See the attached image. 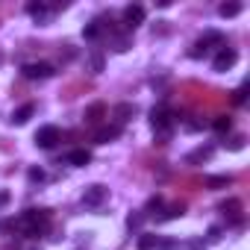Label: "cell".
Segmentation results:
<instances>
[{"instance_id": "1", "label": "cell", "mask_w": 250, "mask_h": 250, "mask_svg": "<svg viewBox=\"0 0 250 250\" xmlns=\"http://www.w3.org/2000/svg\"><path fill=\"white\" fill-rule=\"evenodd\" d=\"M15 221H18V229H21L27 238H39V235H44L47 227H50V209H27V212H21Z\"/></svg>"}, {"instance_id": "2", "label": "cell", "mask_w": 250, "mask_h": 250, "mask_svg": "<svg viewBox=\"0 0 250 250\" xmlns=\"http://www.w3.org/2000/svg\"><path fill=\"white\" fill-rule=\"evenodd\" d=\"M150 127H153V130H156V136H162V139H168V136H171L174 115H171V109H168V106H153V109H150Z\"/></svg>"}, {"instance_id": "3", "label": "cell", "mask_w": 250, "mask_h": 250, "mask_svg": "<svg viewBox=\"0 0 250 250\" xmlns=\"http://www.w3.org/2000/svg\"><path fill=\"white\" fill-rule=\"evenodd\" d=\"M59 142H62V133H59V127H53V124H50V127H42V130L36 133V145H39L42 150H53Z\"/></svg>"}, {"instance_id": "4", "label": "cell", "mask_w": 250, "mask_h": 250, "mask_svg": "<svg viewBox=\"0 0 250 250\" xmlns=\"http://www.w3.org/2000/svg\"><path fill=\"white\" fill-rule=\"evenodd\" d=\"M212 44H221V47H224V36H221L218 30H209V33H206V36H203V39H200V42L194 44V50H191V56H194V59H200V56H206V53L212 50Z\"/></svg>"}, {"instance_id": "5", "label": "cell", "mask_w": 250, "mask_h": 250, "mask_svg": "<svg viewBox=\"0 0 250 250\" xmlns=\"http://www.w3.org/2000/svg\"><path fill=\"white\" fill-rule=\"evenodd\" d=\"M21 74L27 80H47V77H53V65H47V62H30V65L21 68Z\"/></svg>"}, {"instance_id": "6", "label": "cell", "mask_w": 250, "mask_h": 250, "mask_svg": "<svg viewBox=\"0 0 250 250\" xmlns=\"http://www.w3.org/2000/svg\"><path fill=\"white\" fill-rule=\"evenodd\" d=\"M235 59H238V53H235L232 47H221V50H218V56L212 59V68H215L218 74H221V71H229V68L235 65Z\"/></svg>"}, {"instance_id": "7", "label": "cell", "mask_w": 250, "mask_h": 250, "mask_svg": "<svg viewBox=\"0 0 250 250\" xmlns=\"http://www.w3.org/2000/svg\"><path fill=\"white\" fill-rule=\"evenodd\" d=\"M139 24H145V6L133 3V6L124 9V27H127V30H136Z\"/></svg>"}, {"instance_id": "8", "label": "cell", "mask_w": 250, "mask_h": 250, "mask_svg": "<svg viewBox=\"0 0 250 250\" xmlns=\"http://www.w3.org/2000/svg\"><path fill=\"white\" fill-rule=\"evenodd\" d=\"M221 212L229 218V221H227L229 227H238V224H241V200H235V197H232V200H224V203H221Z\"/></svg>"}, {"instance_id": "9", "label": "cell", "mask_w": 250, "mask_h": 250, "mask_svg": "<svg viewBox=\"0 0 250 250\" xmlns=\"http://www.w3.org/2000/svg\"><path fill=\"white\" fill-rule=\"evenodd\" d=\"M106 200V188L103 186H88L83 191V206H100Z\"/></svg>"}, {"instance_id": "10", "label": "cell", "mask_w": 250, "mask_h": 250, "mask_svg": "<svg viewBox=\"0 0 250 250\" xmlns=\"http://www.w3.org/2000/svg\"><path fill=\"white\" fill-rule=\"evenodd\" d=\"M212 153H215V147H212V145H203V147H197V150H191V153L186 156V162H188V165H200V162H206V159H212Z\"/></svg>"}, {"instance_id": "11", "label": "cell", "mask_w": 250, "mask_h": 250, "mask_svg": "<svg viewBox=\"0 0 250 250\" xmlns=\"http://www.w3.org/2000/svg\"><path fill=\"white\" fill-rule=\"evenodd\" d=\"M112 112H115V118H118V127H121V124H127V121H130V118H133L139 109H136V103H118Z\"/></svg>"}, {"instance_id": "12", "label": "cell", "mask_w": 250, "mask_h": 250, "mask_svg": "<svg viewBox=\"0 0 250 250\" xmlns=\"http://www.w3.org/2000/svg\"><path fill=\"white\" fill-rule=\"evenodd\" d=\"M118 136H121V127H118V124H112V127H103V130L94 133V142H97V145H109V142H115Z\"/></svg>"}, {"instance_id": "13", "label": "cell", "mask_w": 250, "mask_h": 250, "mask_svg": "<svg viewBox=\"0 0 250 250\" xmlns=\"http://www.w3.org/2000/svg\"><path fill=\"white\" fill-rule=\"evenodd\" d=\"M33 112H36V106H33V103H24L21 109H15V112H12V118H9V121L21 127V124H27V121L33 118Z\"/></svg>"}, {"instance_id": "14", "label": "cell", "mask_w": 250, "mask_h": 250, "mask_svg": "<svg viewBox=\"0 0 250 250\" xmlns=\"http://www.w3.org/2000/svg\"><path fill=\"white\" fill-rule=\"evenodd\" d=\"M103 115H106V106H103V103H91V106L85 109V124H100Z\"/></svg>"}, {"instance_id": "15", "label": "cell", "mask_w": 250, "mask_h": 250, "mask_svg": "<svg viewBox=\"0 0 250 250\" xmlns=\"http://www.w3.org/2000/svg\"><path fill=\"white\" fill-rule=\"evenodd\" d=\"M65 162H68V165L83 168V165H88V162H91V153H88V150H71V153L65 156Z\"/></svg>"}, {"instance_id": "16", "label": "cell", "mask_w": 250, "mask_h": 250, "mask_svg": "<svg viewBox=\"0 0 250 250\" xmlns=\"http://www.w3.org/2000/svg\"><path fill=\"white\" fill-rule=\"evenodd\" d=\"M232 183V177H227V174H218V177H206V188H227Z\"/></svg>"}, {"instance_id": "17", "label": "cell", "mask_w": 250, "mask_h": 250, "mask_svg": "<svg viewBox=\"0 0 250 250\" xmlns=\"http://www.w3.org/2000/svg\"><path fill=\"white\" fill-rule=\"evenodd\" d=\"M100 33H103V21H91V24H85V30H83V36H85L88 42L100 39Z\"/></svg>"}, {"instance_id": "18", "label": "cell", "mask_w": 250, "mask_h": 250, "mask_svg": "<svg viewBox=\"0 0 250 250\" xmlns=\"http://www.w3.org/2000/svg\"><path fill=\"white\" fill-rule=\"evenodd\" d=\"M212 127H215V133H221V136H224V133H229V130H232V118L221 115V118H215V121H212Z\"/></svg>"}, {"instance_id": "19", "label": "cell", "mask_w": 250, "mask_h": 250, "mask_svg": "<svg viewBox=\"0 0 250 250\" xmlns=\"http://www.w3.org/2000/svg\"><path fill=\"white\" fill-rule=\"evenodd\" d=\"M27 12H30L36 21H44V18H47V3H27Z\"/></svg>"}, {"instance_id": "20", "label": "cell", "mask_w": 250, "mask_h": 250, "mask_svg": "<svg viewBox=\"0 0 250 250\" xmlns=\"http://www.w3.org/2000/svg\"><path fill=\"white\" fill-rule=\"evenodd\" d=\"M186 212V203H174V206H168V212H162L159 215V221H171V218H180Z\"/></svg>"}, {"instance_id": "21", "label": "cell", "mask_w": 250, "mask_h": 250, "mask_svg": "<svg viewBox=\"0 0 250 250\" xmlns=\"http://www.w3.org/2000/svg\"><path fill=\"white\" fill-rule=\"evenodd\" d=\"M218 12H221L224 18H235V15L241 12V3H221V6H218Z\"/></svg>"}, {"instance_id": "22", "label": "cell", "mask_w": 250, "mask_h": 250, "mask_svg": "<svg viewBox=\"0 0 250 250\" xmlns=\"http://www.w3.org/2000/svg\"><path fill=\"white\" fill-rule=\"evenodd\" d=\"M159 209H162V197H159V194H153V197L147 200V206H145V218H147V215H156Z\"/></svg>"}, {"instance_id": "23", "label": "cell", "mask_w": 250, "mask_h": 250, "mask_svg": "<svg viewBox=\"0 0 250 250\" xmlns=\"http://www.w3.org/2000/svg\"><path fill=\"white\" fill-rule=\"evenodd\" d=\"M136 247H139V250H153V247H156V235H139Z\"/></svg>"}, {"instance_id": "24", "label": "cell", "mask_w": 250, "mask_h": 250, "mask_svg": "<svg viewBox=\"0 0 250 250\" xmlns=\"http://www.w3.org/2000/svg\"><path fill=\"white\" fill-rule=\"evenodd\" d=\"M145 224V212H133V215H127V227L130 229H139Z\"/></svg>"}, {"instance_id": "25", "label": "cell", "mask_w": 250, "mask_h": 250, "mask_svg": "<svg viewBox=\"0 0 250 250\" xmlns=\"http://www.w3.org/2000/svg\"><path fill=\"white\" fill-rule=\"evenodd\" d=\"M15 229H18L15 218H3V221H0V232H15Z\"/></svg>"}, {"instance_id": "26", "label": "cell", "mask_w": 250, "mask_h": 250, "mask_svg": "<svg viewBox=\"0 0 250 250\" xmlns=\"http://www.w3.org/2000/svg\"><path fill=\"white\" fill-rule=\"evenodd\" d=\"M244 100H247V88L241 85V88H235V91H232V103H235V106H241Z\"/></svg>"}, {"instance_id": "27", "label": "cell", "mask_w": 250, "mask_h": 250, "mask_svg": "<svg viewBox=\"0 0 250 250\" xmlns=\"http://www.w3.org/2000/svg\"><path fill=\"white\" fill-rule=\"evenodd\" d=\"M27 177H30V183H44V171L42 168H30Z\"/></svg>"}, {"instance_id": "28", "label": "cell", "mask_w": 250, "mask_h": 250, "mask_svg": "<svg viewBox=\"0 0 250 250\" xmlns=\"http://www.w3.org/2000/svg\"><path fill=\"white\" fill-rule=\"evenodd\" d=\"M156 247H159V250H174L177 241H174V238H156Z\"/></svg>"}, {"instance_id": "29", "label": "cell", "mask_w": 250, "mask_h": 250, "mask_svg": "<svg viewBox=\"0 0 250 250\" xmlns=\"http://www.w3.org/2000/svg\"><path fill=\"white\" fill-rule=\"evenodd\" d=\"M229 147H232V150H241V147H244V139H241V136H235V139L229 142Z\"/></svg>"}, {"instance_id": "30", "label": "cell", "mask_w": 250, "mask_h": 250, "mask_svg": "<svg viewBox=\"0 0 250 250\" xmlns=\"http://www.w3.org/2000/svg\"><path fill=\"white\" fill-rule=\"evenodd\" d=\"M206 235H209V241H218V238H221V227H212Z\"/></svg>"}, {"instance_id": "31", "label": "cell", "mask_w": 250, "mask_h": 250, "mask_svg": "<svg viewBox=\"0 0 250 250\" xmlns=\"http://www.w3.org/2000/svg\"><path fill=\"white\" fill-rule=\"evenodd\" d=\"M91 68H94V71H103V59H100V56H91Z\"/></svg>"}, {"instance_id": "32", "label": "cell", "mask_w": 250, "mask_h": 250, "mask_svg": "<svg viewBox=\"0 0 250 250\" xmlns=\"http://www.w3.org/2000/svg\"><path fill=\"white\" fill-rule=\"evenodd\" d=\"M9 203V191H0V209H3Z\"/></svg>"}, {"instance_id": "33", "label": "cell", "mask_w": 250, "mask_h": 250, "mask_svg": "<svg viewBox=\"0 0 250 250\" xmlns=\"http://www.w3.org/2000/svg\"><path fill=\"white\" fill-rule=\"evenodd\" d=\"M200 247H203V241H191L188 244V250H200Z\"/></svg>"}]
</instances>
